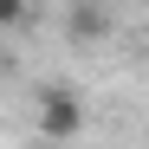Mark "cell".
Wrapping results in <instances>:
<instances>
[{
  "label": "cell",
  "instance_id": "obj_1",
  "mask_svg": "<svg viewBox=\"0 0 149 149\" xmlns=\"http://www.w3.org/2000/svg\"><path fill=\"white\" fill-rule=\"evenodd\" d=\"M33 123H39L45 143H78V136H84V104H78V91H71V84H45Z\"/></svg>",
  "mask_w": 149,
  "mask_h": 149
},
{
  "label": "cell",
  "instance_id": "obj_2",
  "mask_svg": "<svg viewBox=\"0 0 149 149\" xmlns=\"http://www.w3.org/2000/svg\"><path fill=\"white\" fill-rule=\"evenodd\" d=\"M65 39L71 45L110 39V7H104V0H71V7H65Z\"/></svg>",
  "mask_w": 149,
  "mask_h": 149
},
{
  "label": "cell",
  "instance_id": "obj_3",
  "mask_svg": "<svg viewBox=\"0 0 149 149\" xmlns=\"http://www.w3.org/2000/svg\"><path fill=\"white\" fill-rule=\"evenodd\" d=\"M13 26H26V0H0V33H13Z\"/></svg>",
  "mask_w": 149,
  "mask_h": 149
},
{
  "label": "cell",
  "instance_id": "obj_4",
  "mask_svg": "<svg viewBox=\"0 0 149 149\" xmlns=\"http://www.w3.org/2000/svg\"><path fill=\"white\" fill-rule=\"evenodd\" d=\"M7 71H13V52H7V45H0V78H7Z\"/></svg>",
  "mask_w": 149,
  "mask_h": 149
}]
</instances>
